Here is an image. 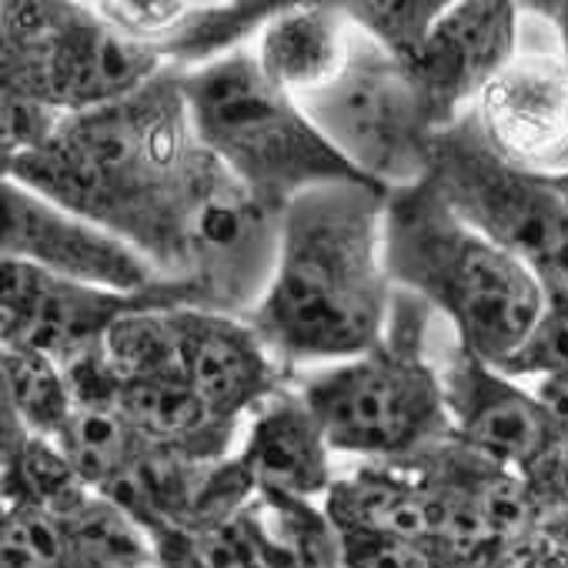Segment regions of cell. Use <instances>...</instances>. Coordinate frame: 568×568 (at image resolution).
I'll return each instance as SVG.
<instances>
[{"label": "cell", "instance_id": "cell-34", "mask_svg": "<svg viewBox=\"0 0 568 568\" xmlns=\"http://www.w3.org/2000/svg\"><path fill=\"white\" fill-rule=\"evenodd\" d=\"M538 402L545 405V412L551 415L555 428L561 432V438H568V372L565 375H548V378H538L535 388Z\"/></svg>", "mask_w": 568, "mask_h": 568}, {"label": "cell", "instance_id": "cell-4", "mask_svg": "<svg viewBox=\"0 0 568 568\" xmlns=\"http://www.w3.org/2000/svg\"><path fill=\"white\" fill-rule=\"evenodd\" d=\"M435 312L395 288L382 342L338 365L292 372L335 455L405 462L452 438L438 362L428 352Z\"/></svg>", "mask_w": 568, "mask_h": 568}, {"label": "cell", "instance_id": "cell-10", "mask_svg": "<svg viewBox=\"0 0 568 568\" xmlns=\"http://www.w3.org/2000/svg\"><path fill=\"white\" fill-rule=\"evenodd\" d=\"M281 244V207L251 194L234 174H221L191 231L187 288L197 308L244 318L264 298Z\"/></svg>", "mask_w": 568, "mask_h": 568}, {"label": "cell", "instance_id": "cell-1", "mask_svg": "<svg viewBox=\"0 0 568 568\" xmlns=\"http://www.w3.org/2000/svg\"><path fill=\"white\" fill-rule=\"evenodd\" d=\"M221 174L168 68L114 104L64 118L51 144L4 161V181L118 234L168 281H187L191 231Z\"/></svg>", "mask_w": 568, "mask_h": 568}, {"label": "cell", "instance_id": "cell-7", "mask_svg": "<svg viewBox=\"0 0 568 568\" xmlns=\"http://www.w3.org/2000/svg\"><path fill=\"white\" fill-rule=\"evenodd\" d=\"M298 104L365 181L402 191L428 178L438 124L425 91L365 31L355 28L342 71Z\"/></svg>", "mask_w": 568, "mask_h": 568}, {"label": "cell", "instance_id": "cell-26", "mask_svg": "<svg viewBox=\"0 0 568 568\" xmlns=\"http://www.w3.org/2000/svg\"><path fill=\"white\" fill-rule=\"evenodd\" d=\"M345 11L352 24L378 48H385L405 68H415L448 4L445 0H355V4H345Z\"/></svg>", "mask_w": 568, "mask_h": 568}, {"label": "cell", "instance_id": "cell-6", "mask_svg": "<svg viewBox=\"0 0 568 568\" xmlns=\"http://www.w3.org/2000/svg\"><path fill=\"white\" fill-rule=\"evenodd\" d=\"M164 64L104 21L94 4L8 0L0 8V91L61 114L114 104L151 84Z\"/></svg>", "mask_w": 568, "mask_h": 568}, {"label": "cell", "instance_id": "cell-24", "mask_svg": "<svg viewBox=\"0 0 568 568\" xmlns=\"http://www.w3.org/2000/svg\"><path fill=\"white\" fill-rule=\"evenodd\" d=\"M0 372H4V392H0V398L14 405L28 432L41 438H58L74 412V395L64 368L41 352L4 348Z\"/></svg>", "mask_w": 568, "mask_h": 568}, {"label": "cell", "instance_id": "cell-20", "mask_svg": "<svg viewBox=\"0 0 568 568\" xmlns=\"http://www.w3.org/2000/svg\"><path fill=\"white\" fill-rule=\"evenodd\" d=\"M111 408H118L151 445L174 448L197 462L227 458L231 442L237 438V425L214 418L184 378H118Z\"/></svg>", "mask_w": 568, "mask_h": 568}, {"label": "cell", "instance_id": "cell-8", "mask_svg": "<svg viewBox=\"0 0 568 568\" xmlns=\"http://www.w3.org/2000/svg\"><path fill=\"white\" fill-rule=\"evenodd\" d=\"M425 181L468 227L531 267L568 244L561 197L541 174L495 151L471 111L435 134Z\"/></svg>", "mask_w": 568, "mask_h": 568}, {"label": "cell", "instance_id": "cell-22", "mask_svg": "<svg viewBox=\"0 0 568 568\" xmlns=\"http://www.w3.org/2000/svg\"><path fill=\"white\" fill-rule=\"evenodd\" d=\"M54 442L91 491H104L151 448V442L111 405H74Z\"/></svg>", "mask_w": 568, "mask_h": 568}, {"label": "cell", "instance_id": "cell-17", "mask_svg": "<svg viewBox=\"0 0 568 568\" xmlns=\"http://www.w3.org/2000/svg\"><path fill=\"white\" fill-rule=\"evenodd\" d=\"M237 455L254 475L257 488L288 491L312 501L315 495L325 498L338 478L332 468L335 452L328 435L292 378L257 405Z\"/></svg>", "mask_w": 568, "mask_h": 568}, {"label": "cell", "instance_id": "cell-16", "mask_svg": "<svg viewBox=\"0 0 568 568\" xmlns=\"http://www.w3.org/2000/svg\"><path fill=\"white\" fill-rule=\"evenodd\" d=\"M284 4L234 0V4H191V0H98L94 11L148 48L168 71H197L254 44L261 28Z\"/></svg>", "mask_w": 568, "mask_h": 568}, {"label": "cell", "instance_id": "cell-37", "mask_svg": "<svg viewBox=\"0 0 568 568\" xmlns=\"http://www.w3.org/2000/svg\"><path fill=\"white\" fill-rule=\"evenodd\" d=\"M545 181H548V187L561 197V204L568 207V171H561V174H541Z\"/></svg>", "mask_w": 568, "mask_h": 568}, {"label": "cell", "instance_id": "cell-35", "mask_svg": "<svg viewBox=\"0 0 568 568\" xmlns=\"http://www.w3.org/2000/svg\"><path fill=\"white\" fill-rule=\"evenodd\" d=\"M528 11H538L541 18H548L558 31L561 41V54L568 61V0H558V4H528Z\"/></svg>", "mask_w": 568, "mask_h": 568}, {"label": "cell", "instance_id": "cell-28", "mask_svg": "<svg viewBox=\"0 0 568 568\" xmlns=\"http://www.w3.org/2000/svg\"><path fill=\"white\" fill-rule=\"evenodd\" d=\"M501 375L521 382V378H548L568 372V308L548 305L528 338L501 362L495 365Z\"/></svg>", "mask_w": 568, "mask_h": 568}, {"label": "cell", "instance_id": "cell-15", "mask_svg": "<svg viewBox=\"0 0 568 568\" xmlns=\"http://www.w3.org/2000/svg\"><path fill=\"white\" fill-rule=\"evenodd\" d=\"M174 332L181 378L207 412L227 425L251 418L261 402L292 378L244 318L204 308H174Z\"/></svg>", "mask_w": 568, "mask_h": 568}, {"label": "cell", "instance_id": "cell-29", "mask_svg": "<svg viewBox=\"0 0 568 568\" xmlns=\"http://www.w3.org/2000/svg\"><path fill=\"white\" fill-rule=\"evenodd\" d=\"M64 118L68 114H61L41 101L0 91V144H4L0 158L8 161V158H18V154L51 144L58 138Z\"/></svg>", "mask_w": 568, "mask_h": 568}, {"label": "cell", "instance_id": "cell-32", "mask_svg": "<svg viewBox=\"0 0 568 568\" xmlns=\"http://www.w3.org/2000/svg\"><path fill=\"white\" fill-rule=\"evenodd\" d=\"M485 568H568V548L538 521L531 531L505 541Z\"/></svg>", "mask_w": 568, "mask_h": 568}, {"label": "cell", "instance_id": "cell-36", "mask_svg": "<svg viewBox=\"0 0 568 568\" xmlns=\"http://www.w3.org/2000/svg\"><path fill=\"white\" fill-rule=\"evenodd\" d=\"M541 525H545V531H551V535L568 548V508H565V511H551V515H545V518H541Z\"/></svg>", "mask_w": 568, "mask_h": 568}, {"label": "cell", "instance_id": "cell-2", "mask_svg": "<svg viewBox=\"0 0 568 568\" xmlns=\"http://www.w3.org/2000/svg\"><path fill=\"white\" fill-rule=\"evenodd\" d=\"M388 194L372 181H328L281 211L274 277L244 322L288 372L352 362L382 342L395 302Z\"/></svg>", "mask_w": 568, "mask_h": 568}, {"label": "cell", "instance_id": "cell-13", "mask_svg": "<svg viewBox=\"0 0 568 568\" xmlns=\"http://www.w3.org/2000/svg\"><path fill=\"white\" fill-rule=\"evenodd\" d=\"M521 8L508 0L448 4L428 34L412 74L418 78L438 131L455 124L518 54Z\"/></svg>", "mask_w": 568, "mask_h": 568}, {"label": "cell", "instance_id": "cell-21", "mask_svg": "<svg viewBox=\"0 0 568 568\" xmlns=\"http://www.w3.org/2000/svg\"><path fill=\"white\" fill-rule=\"evenodd\" d=\"M237 518L257 568H342L338 528L312 498L257 488Z\"/></svg>", "mask_w": 568, "mask_h": 568}, {"label": "cell", "instance_id": "cell-30", "mask_svg": "<svg viewBox=\"0 0 568 568\" xmlns=\"http://www.w3.org/2000/svg\"><path fill=\"white\" fill-rule=\"evenodd\" d=\"M335 528L342 538V568H428V558L412 541L355 525Z\"/></svg>", "mask_w": 568, "mask_h": 568}, {"label": "cell", "instance_id": "cell-3", "mask_svg": "<svg viewBox=\"0 0 568 568\" xmlns=\"http://www.w3.org/2000/svg\"><path fill=\"white\" fill-rule=\"evenodd\" d=\"M385 264L395 288L445 315L455 342L491 368L548 308L531 264L468 227L428 181L388 194Z\"/></svg>", "mask_w": 568, "mask_h": 568}, {"label": "cell", "instance_id": "cell-12", "mask_svg": "<svg viewBox=\"0 0 568 568\" xmlns=\"http://www.w3.org/2000/svg\"><path fill=\"white\" fill-rule=\"evenodd\" d=\"M438 375L452 435L471 452L521 475L561 438L531 388H521L458 342L442 352Z\"/></svg>", "mask_w": 568, "mask_h": 568}, {"label": "cell", "instance_id": "cell-11", "mask_svg": "<svg viewBox=\"0 0 568 568\" xmlns=\"http://www.w3.org/2000/svg\"><path fill=\"white\" fill-rule=\"evenodd\" d=\"M0 207H4L0 244H4L8 261H24L58 277L128 295L168 281L138 247L118 234L44 201L14 181H4L0 187Z\"/></svg>", "mask_w": 568, "mask_h": 568}, {"label": "cell", "instance_id": "cell-19", "mask_svg": "<svg viewBox=\"0 0 568 568\" xmlns=\"http://www.w3.org/2000/svg\"><path fill=\"white\" fill-rule=\"evenodd\" d=\"M335 525L395 535L425 548L435 521V495L412 462H362L335 478L322 498Z\"/></svg>", "mask_w": 568, "mask_h": 568}, {"label": "cell", "instance_id": "cell-27", "mask_svg": "<svg viewBox=\"0 0 568 568\" xmlns=\"http://www.w3.org/2000/svg\"><path fill=\"white\" fill-rule=\"evenodd\" d=\"M0 568H81L64 521L38 505H4Z\"/></svg>", "mask_w": 568, "mask_h": 568}, {"label": "cell", "instance_id": "cell-5", "mask_svg": "<svg viewBox=\"0 0 568 568\" xmlns=\"http://www.w3.org/2000/svg\"><path fill=\"white\" fill-rule=\"evenodd\" d=\"M191 124L214 161L271 207L328 181H365L257 64L254 51H234L207 68L181 74Z\"/></svg>", "mask_w": 568, "mask_h": 568}, {"label": "cell", "instance_id": "cell-31", "mask_svg": "<svg viewBox=\"0 0 568 568\" xmlns=\"http://www.w3.org/2000/svg\"><path fill=\"white\" fill-rule=\"evenodd\" d=\"M521 478L541 518L551 511H565L568 508V438H558L541 458H535L521 471Z\"/></svg>", "mask_w": 568, "mask_h": 568}, {"label": "cell", "instance_id": "cell-14", "mask_svg": "<svg viewBox=\"0 0 568 568\" xmlns=\"http://www.w3.org/2000/svg\"><path fill=\"white\" fill-rule=\"evenodd\" d=\"M485 138L531 174L568 171V61L565 54H515L471 104Z\"/></svg>", "mask_w": 568, "mask_h": 568}, {"label": "cell", "instance_id": "cell-23", "mask_svg": "<svg viewBox=\"0 0 568 568\" xmlns=\"http://www.w3.org/2000/svg\"><path fill=\"white\" fill-rule=\"evenodd\" d=\"M58 518L74 541L81 568H158L151 535L111 498L91 491Z\"/></svg>", "mask_w": 568, "mask_h": 568}, {"label": "cell", "instance_id": "cell-18", "mask_svg": "<svg viewBox=\"0 0 568 568\" xmlns=\"http://www.w3.org/2000/svg\"><path fill=\"white\" fill-rule=\"evenodd\" d=\"M355 24L345 4H284L254 38L261 71L295 101L325 88L345 64Z\"/></svg>", "mask_w": 568, "mask_h": 568}, {"label": "cell", "instance_id": "cell-9", "mask_svg": "<svg viewBox=\"0 0 568 568\" xmlns=\"http://www.w3.org/2000/svg\"><path fill=\"white\" fill-rule=\"evenodd\" d=\"M0 335L4 348H31L54 358L61 368L104 348L111 328L134 312L197 308V298L181 281H161L148 292H111L68 281L24 261L0 264Z\"/></svg>", "mask_w": 568, "mask_h": 568}, {"label": "cell", "instance_id": "cell-33", "mask_svg": "<svg viewBox=\"0 0 568 568\" xmlns=\"http://www.w3.org/2000/svg\"><path fill=\"white\" fill-rule=\"evenodd\" d=\"M531 271L541 284L545 302L555 308H568V244L558 247L555 254H548L545 261H538Z\"/></svg>", "mask_w": 568, "mask_h": 568}, {"label": "cell", "instance_id": "cell-25", "mask_svg": "<svg viewBox=\"0 0 568 568\" xmlns=\"http://www.w3.org/2000/svg\"><path fill=\"white\" fill-rule=\"evenodd\" d=\"M108 365L121 382L181 378L174 312H134L104 338Z\"/></svg>", "mask_w": 568, "mask_h": 568}]
</instances>
